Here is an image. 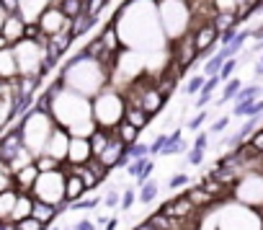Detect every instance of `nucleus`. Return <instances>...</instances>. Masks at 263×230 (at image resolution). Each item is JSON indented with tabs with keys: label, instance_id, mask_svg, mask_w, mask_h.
Masks as SVG:
<instances>
[{
	"label": "nucleus",
	"instance_id": "nucleus-1",
	"mask_svg": "<svg viewBox=\"0 0 263 230\" xmlns=\"http://www.w3.org/2000/svg\"><path fill=\"white\" fill-rule=\"evenodd\" d=\"M49 117L54 119V125L65 127L70 135H78V137H90V132L96 130L90 98L70 88H60L52 96Z\"/></svg>",
	"mask_w": 263,
	"mask_h": 230
},
{
	"label": "nucleus",
	"instance_id": "nucleus-2",
	"mask_svg": "<svg viewBox=\"0 0 263 230\" xmlns=\"http://www.w3.org/2000/svg\"><path fill=\"white\" fill-rule=\"evenodd\" d=\"M60 80L65 88L93 98L98 91H103L111 83V73L103 67V62L88 57L80 49L75 57H67L65 62H60Z\"/></svg>",
	"mask_w": 263,
	"mask_h": 230
},
{
	"label": "nucleus",
	"instance_id": "nucleus-3",
	"mask_svg": "<svg viewBox=\"0 0 263 230\" xmlns=\"http://www.w3.org/2000/svg\"><path fill=\"white\" fill-rule=\"evenodd\" d=\"M90 109H93V122H96V127L114 132L116 125L124 119L126 101H124V93H121L116 85L108 83L103 91H98V93L90 98Z\"/></svg>",
	"mask_w": 263,
	"mask_h": 230
},
{
	"label": "nucleus",
	"instance_id": "nucleus-4",
	"mask_svg": "<svg viewBox=\"0 0 263 230\" xmlns=\"http://www.w3.org/2000/svg\"><path fill=\"white\" fill-rule=\"evenodd\" d=\"M16 127L21 130L24 145H26L34 155H39V153H44V145H47V140H49L52 130H54V119L49 117L47 111H42V109L34 106V109H29L24 117L18 119Z\"/></svg>",
	"mask_w": 263,
	"mask_h": 230
},
{
	"label": "nucleus",
	"instance_id": "nucleus-5",
	"mask_svg": "<svg viewBox=\"0 0 263 230\" xmlns=\"http://www.w3.org/2000/svg\"><path fill=\"white\" fill-rule=\"evenodd\" d=\"M158 16H160V26H163V34L168 42H176L178 37L191 31L194 13H191L189 0H160Z\"/></svg>",
	"mask_w": 263,
	"mask_h": 230
},
{
	"label": "nucleus",
	"instance_id": "nucleus-6",
	"mask_svg": "<svg viewBox=\"0 0 263 230\" xmlns=\"http://www.w3.org/2000/svg\"><path fill=\"white\" fill-rule=\"evenodd\" d=\"M214 220H217V230H263L260 212L253 207H245L235 199L222 204Z\"/></svg>",
	"mask_w": 263,
	"mask_h": 230
},
{
	"label": "nucleus",
	"instance_id": "nucleus-7",
	"mask_svg": "<svg viewBox=\"0 0 263 230\" xmlns=\"http://www.w3.org/2000/svg\"><path fill=\"white\" fill-rule=\"evenodd\" d=\"M65 181H67V171L57 168V171H44L36 176L34 186H31V197L39 202H49L60 207V215L67 212V202H65Z\"/></svg>",
	"mask_w": 263,
	"mask_h": 230
},
{
	"label": "nucleus",
	"instance_id": "nucleus-8",
	"mask_svg": "<svg viewBox=\"0 0 263 230\" xmlns=\"http://www.w3.org/2000/svg\"><path fill=\"white\" fill-rule=\"evenodd\" d=\"M230 199L260 212L263 209V168L242 171L230 189Z\"/></svg>",
	"mask_w": 263,
	"mask_h": 230
},
{
	"label": "nucleus",
	"instance_id": "nucleus-9",
	"mask_svg": "<svg viewBox=\"0 0 263 230\" xmlns=\"http://www.w3.org/2000/svg\"><path fill=\"white\" fill-rule=\"evenodd\" d=\"M13 55L18 62V75H39L42 62L47 57V44L34 42V39H21L18 44H13Z\"/></svg>",
	"mask_w": 263,
	"mask_h": 230
},
{
	"label": "nucleus",
	"instance_id": "nucleus-10",
	"mask_svg": "<svg viewBox=\"0 0 263 230\" xmlns=\"http://www.w3.org/2000/svg\"><path fill=\"white\" fill-rule=\"evenodd\" d=\"M191 37H194V44H196V52H199V60L204 55H212L214 47L219 44V31L214 26V21H201L191 29Z\"/></svg>",
	"mask_w": 263,
	"mask_h": 230
},
{
	"label": "nucleus",
	"instance_id": "nucleus-11",
	"mask_svg": "<svg viewBox=\"0 0 263 230\" xmlns=\"http://www.w3.org/2000/svg\"><path fill=\"white\" fill-rule=\"evenodd\" d=\"M36 24H39L42 34H47V37H52V34H57V31H70V19L60 11L57 3L47 6V8L42 11V16L36 19Z\"/></svg>",
	"mask_w": 263,
	"mask_h": 230
},
{
	"label": "nucleus",
	"instance_id": "nucleus-12",
	"mask_svg": "<svg viewBox=\"0 0 263 230\" xmlns=\"http://www.w3.org/2000/svg\"><path fill=\"white\" fill-rule=\"evenodd\" d=\"M70 137H72V135H70L65 127L54 125V130H52V135H49V140H47V145H44V153L52 155V158H57L60 163H65V161H67V150H70Z\"/></svg>",
	"mask_w": 263,
	"mask_h": 230
},
{
	"label": "nucleus",
	"instance_id": "nucleus-13",
	"mask_svg": "<svg viewBox=\"0 0 263 230\" xmlns=\"http://www.w3.org/2000/svg\"><path fill=\"white\" fill-rule=\"evenodd\" d=\"M160 212H163L165 217H171V220H183V217H194V215H199V209L186 199V194L173 197L171 202H165V204L160 207Z\"/></svg>",
	"mask_w": 263,
	"mask_h": 230
},
{
	"label": "nucleus",
	"instance_id": "nucleus-14",
	"mask_svg": "<svg viewBox=\"0 0 263 230\" xmlns=\"http://www.w3.org/2000/svg\"><path fill=\"white\" fill-rule=\"evenodd\" d=\"M24 31H26V21H24L21 13H8V16L3 19V24H0V34L8 39L11 47L24 39Z\"/></svg>",
	"mask_w": 263,
	"mask_h": 230
},
{
	"label": "nucleus",
	"instance_id": "nucleus-15",
	"mask_svg": "<svg viewBox=\"0 0 263 230\" xmlns=\"http://www.w3.org/2000/svg\"><path fill=\"white\" fill-rule=\"evenodd\" d=\"M88 158H93L90 140L72 135V137H70V150H67V161H65V163H70V166H83Z\"/></svg>",
	"mask_w": 263,
	"mask_h": 230
},
{
	"label": "nucleus",
	"instance_id": "nucleus-16",
	"mask_svg": "<svg viewBox=\"0 0 263 230\" xmlns=\"http://www.w3.org/2000/svg\"><path fill=\"white\" fill-rule=\"evenodd\" d=\"M183 194H186V199H189L199 212H206L209 207H214V204H217V199H214V197L201 186V184H196V186H186V191H183Z\"/></svg>",
	"mask_w": 263,
	"mask_h": 230
},
{
	"label": "nucleus",
	"instance_id": "nucleus-17",
	"mask_svg": "<svg viewBox=\"0 0 263 230\" xmlns=\"http://www.w3.org/2000/svg\"><path fill=\"white\" fill-rule=\"evenodd\" d=\"M0 78L13 83L18 78V62H16V55H13V47H6L0 49Z\"/></svg>",
	"mask_w": 263,
	"mask_h": 230
},
{
	"label": "nucleus",
	"instance_id": "nucleus-18",
	"mask_svg": "<svg viewBox=\"0 0 263 230\" xmlns=\"http://www.w3.org/2000/svg\"><path fill=\"white\" fill-rule=\"evenodd\" d=\"M36 176H39V168H36L34 163L18 168V171L13 173V189H16V191H29V194H31V186H34Z\"/></svg>",
	"mask_w": 263,
	"mask_h": 230
},
{
	"label": "nucleus",
	"instance_id": "nucleus-19",
	"mask_svg": "<svg viewBox=\"0 0 263 230\" xmlns=\"http://www.w3.org/2000/svg\"><path fill=\"white\" fill-rule=\"evenodd\" d=\"M52 3H54V0H18V13L24 16L26 24H34L42 16V11L47 6H52Z\"/></svg>",
	"mask_w": 263,
	"mask_h": 230
},
{
	"label": "nucleus",
	"instance_id": "nucleus-20",
	"mask_svg": "<svg viewBox=\"0 0 263 230\" xmlns=\"http://www.w3.org/2000/svg\"><path fill=\"white\" fill-rule=\"evenodd\" d=\"M98 24H101L98 19H93V16H88V13H80V16L70 19V34H72V37H75V42H78L80 37H88Z\"/></svg>",
	"mask_w": 263,
	"mask_h": 230
},
{
	"label": "nucleus",
	"instance_id": "nucleus-21",
	"mask_svg": "<svg viewBox=\"0 0 263 230\" xmlns=\"http://www.w3.org/2000/svg\"><path fill=\"white\" fill-rule=\"evenodd\" d=\"M98 39L103 42V47H106L108 52H119V49H124V47H121V39H119V31H116V24H114L111 19H106L103 29L98 31Z\"/></svg>",
	"mask_w": 263,
	"mask_h": 230
},
{
	"label": "nucleus",
	"instance_id": "nucleus-22",
	"mask_svg": "<svg viewBox=\"0 0 263 230\" xmlns=\"http://www.w3.org/2000/svg\"><path fill=\"white\" fill-rule=\"evenodd\" d=\"M83 194H88V189H85V184H83V179H80L78 173H72V171H67V181H65V202L70 204V202H75V199H80Z\"/></svg>",
	"mask_w": 263,
	"mask_h": 230
},
{
	"label": "nucleus",
	"instance_id": "nucleus-23",
	"mask_svg": "<svg viewBox=\"0 0 263 230\" xmlns=\"http://www.w3.org/2000/svg\"><path fill=\"white\" fill-rule=\"evenodd\" d=\"M124 119H126L129 125H135L137 130H147L150 122H153L150 114H145V111H142L140 106H135V103H126V109H124Z\"/></svg>",
	"mask_w": 263,
	"mask_h": 230
},
{
	"label": "nucleus",
	"instance_id": "nucleus-24",
	"mask_svg": "<svg viewBox=\"0 0 263 230\" xmlns=\"http://www.w3.org/2000/svg\"><path fill=\"white\" fill-rule=\"evenodd\" d=\"M158 197H160V184H158L155 179H147V181H142V184L137 186V202H140L142 207L153 204Z\"/></svg>",
	"mask_w": 263,
	"mask_h": 230
},
{
	"label": "nucleus",
	"instance_id": "nucleus-25",
	"mask_svg": "<svg viewBox=\"0 0 263 230\" xmlns=\"http://www.w3.org/2000/svg\"><path fill=\"white\" fill-rule=\"evenodd\" d=\"M101 194H96V191H88V194H83L80 199H75V202H70L67 204V212H90V209H98L101 207Z\"/></svg>",
	"mask_w": 263,
	"mask_h": 230
},
{
	"label": "nucleus",
	"instance_id": "nucleus-26",
	"mask_svg": "<svg viewBox=\"0 0 263 230\" xmlns=\"http://www.w3.org/2000/svg\"><path fill=\"white\" fill-rule=\"evenodd\" d=\"M31 215H34L36 220L52 225V222L60 217V207H57V204H49V202H39V199H34V209H31Z\"/></svg>",
	"mask_w": 263,
	"mask_h": 230
},
{
	"label": "nucleus",
	"instance_id": "nucleus-27",
	"mask_svg": "<svg viewBox=\"0 0 263 230\" xmlns=\"http://www.w3.org/2000/svg\"><path fill=\"white\" fill-rule=\"evenodd\" d=\"M31 209H34V197H31L29 191H18V199H16V207H13V212H11V220L18 222V220L29 217Z\"/></svg>",
	"mask_w": 263,
	"mask_h": 230
},
{
	"label": "nucleus",
	"instance_id": "nucleus-28",
	"mask_svg": "<svg viewBox=\"0 0 263 230\" xmlns=\"http://www.w3.org/2000/svg\"><path fill=\"white\" fill-rule=\"evenodd\" d=\"M140 132H142V130H137L135 125H129L126 119H121V122L116 125V130H114V135H116L126 148H129V145H135V143L140 140Z\"/></svg>",
	"mask_w": 263,
	"mask_h": 230
},
{
	"label": "nucleus",
	"instance_id": "nucleus-29",
	"mask_svg": "<svg viewBox=\"0 0 263 230\" xmlns=\"http://www.w3.org/2000/svg\"><path fill=\"white\" fill-rule=\"evenodd\" d=\"M16 199H18V191L11 186L6 191H0V220H11V212L16 207Z\"/></svg>",
	"mask_w": 263,
	"mask_h": 230
},
{
	"label": "nucleus",
	"instance_id": "nucleus-30",
	"mask_svg": "<svg viewBox=\"0 0 263 230\" xmlns=\"http://www.w3.org/2000/svg\"><path fill=\"white\" fill-rule=\"evenodd\" d=\"M85 166H88V171L96 176V181H98L101 186L108 181V176H111V168H108L103 161H98V158L93 155V158H88V161H85Z\"/></svg>",
	"mask_w": 263,
	"mask_h": 230
},
{
	"label": "nucleus",
	"instance_id": "nucleus-31",
	"mask_svg": "<svg viewBox=\"0 0 263 230\" xmlns=\"http://www.w3.org/2000/svg\"><path fill=\"white\" fill-rule=\"evenodd\" d=\"M60 6V11L67 16V19H75L80 13H85V0H54Z\"/></svg>",
	"mask_w": 263,
	"mask_h": 230
},
{
	"label": "nucleus",
	"instance_id": "nucleus-32",
	"mask_svg": "<svg viewBox=\"0 0 263 230\" xmlns=\"http://www.w3.org/2000/svg\"><path fill=\"white\" fill-rule=\"evenodd\" d=\"M240 88H242V80H240V78L224 80V88H222V96L217 98V106H222V103H227V101H235V96H237Z\"/></svg>",
	"mask_w": 263,
	"mask_h": 230
},
{
	"label": "nucleus",
	"instance_id": "nucleus-33",
	"mask_svg": "<svg viewBox=\"0 0 263 230\" xmlns=\"http://www.w3.org/2000/svg\"><path fill=\"white\" fill-rule=\"evenodd\" d=\"M34 158H36V155H34V153H31V150H29V148L24 145V148H21V150H18V153H16L13 158H11V163H8V168H11V173H16L18 168H24V166H29V163H34Z\"/></svg>",
	"mask_w": 263,
	"mask_h": 230
},
{
	"label": "nucleus",
	"instance_id": "nucleus-34",
	"mask_svg": "<svg viewBox=\"0 0 263 230\" xmlns=\"http://www.w3.org/2000/svg\"><path fill=\"white\" fill-rule=\"evenodd\" d=\"M108 184V181H106ZM101 204L103 207H108V209H119V202H121V189L119 186H114V184H108L106 189H103V194H101Z\"/></svg>",
	"mask_w": 263,
	"mask_h": 230
},
{
	"label": "nucleus",
	"instance_id": "nucleus-35",
	"mask_svg": "<svg viewBox=\"0 0 263 230\" xmlns=\"http://www.w3.org/2000/svg\"><path fill=\"white\" fill-rule=\"evenodd\" d=\"M137 204V186L135 184H129L121 189V202H119V209L121 212H132V207Z\"/></svg>",
	"mask_w": 263,
	"mask_h": 230
},
{
	"label": "nucleus",
	"instance_id": "nucleus-36",
	"mask_svg": "<svg viewBox=\"0 0 263 230\" xmlns=\"http://www.w3.org/2000/svg\"><path fill=\"white\" fill-rule=\"evenodd\" d=\"M222 62H224V55L217 49L212 57H206V60H204V65H201V73H204L206 78H209V75H217V73H219V67H222Z\"/></svg>",
	"mask_w": 263,
	"mask_h": 230
},
{
	"label": "nucleus",
	"instance_id": "nucleus-37",
	"mask_svg": "<svg viewBox=\"0 0 263 230\" xmlns=\"http://www.w3.org/2000/svg\"><path fill=\"white\" fill-rule=\"evenodd\" d=\"M34 166L39 168V173H44V171H57V168H62L65 163H60L57 158H52V155H47V153H39V155L34 158Z\"/></svg>",
	"mask_w": 263,
	"mask_h": 230
},
{
	"label": "nucleus",
	"instance_id": "nucleus-38",
	"mask_svg": "<svg viewBox=\"0 0 263 230\" xmlns=\"http://www.w3.org/2000/svg\"><path fill=\"white\" fill-rule=\"evenodd\" d=\"M108 6H111V0H85V13L101 21L103 13L108 11Z\"/></svg>",
	"mask_w": 263,
	"mask_h": 230
},
{
	"label": "nucleus",
	"instance_id": "nucleus-39",
	"mask_svg": "<svg viewBox=\"0 0 263 230\" xmlns=\"http://www.w3.org/2000/svg\"><path fill=\"white\" fill-rule=\"evenodd\" d=\"M204 80H206V75H204V73H196V75H189V80L183 83V93H186V96H196V93L201 91V85H204Z\"/></svg>",
	"mask_w": 263,
	"mask_h": 230
},
{
	"label": "nucleus",
	"instance_id": "nucleus-40",
	"mask_svg": "<svg viewBox=\"0 0 263 230\" xmlns=\"http://www.w3.org/2000/svg\"><path fill=\"white\" fill-rule=\"evenodd\" d=\"M16 230H49V225L42 222V220H36L34 215H29V217H24V220L16 222Z\"/></svg>",
	"mask_w": 263,
	"mask_h": 230
},
{
	"label": "nucleus",
	"instance_id": "nucleus-41",
	"mask_svg": "<svg viewBox=\"0 0 263 230\" xmlns=\"http://www.w3.org/2000/svg\"><path fill=\"white\" fill-rule=\"evenodd\" d=\"M189 181H191V176H189L186 171H178V173H173V176L168 179V191H178V189H186V186H189Z\"/></svg>",
	"mask_w": 263,
	"mask_h": 230
},
{
	"label": "nucleus",
	"instance_id": "nucleus-42",
	"mask_svg": "<svg viewBox=\"0 0 263 230\" xmlns=\"http://www.w3.org/2000/svg\"><path fill=\"white\" fill-rule=\"evenodd\" d=\"M206 119H209V111H206V109H199L196 117L186 122V130H189V132H199V130L204 127V122H206Z\"/></svg>",
	"mask_w": 263,
	"mask_h": 230
},
{
	"label": "nucleus",
	"instance_id": "nucleus-43",
	"mask_svg": "<svg viewBox=\"0 0 263 230\" xmlns=\"http://www.w3.org/2000/svg\"><path fill=\"white\" fill-rule=\"evenodd\" d=\"M145 155H150V145L147 143H135V145H129L126 148V158L132 161V158H145Z\"/></svg>",
	"mask_w": 263,
	"mask_h": 230
},
{
	"label": "nucleus",
	"instance_id": "nucleus-44",
	"mask_svg": "<svg viewBox=\"0 0 263 230\" xmlns=\"http://www.w3.org/2000/svg\"><path fill=\"white\" fill-rule=\"evenodd\" d=\"M204 158H206V150H201V148H194V145H191V148L186 150V163H189V166H201Z\"/></svg>",
	"mask_w": 263,
	"mask_h": 230
},
{
	"label": "nucleus",
	"instance_id": "nucleus-45",
	"mask_svg": "<svg viewBox=\"0 0 263 230\" xmlns=\"http://www.w3.org/2000/svg\"><path fill=\"white\" fill-rule=\"evenodd\" d=\"M235 70H237V60H235V57H230V60H224V62H222V67H219V73H217V75H219V80L224 83V80H230V78H232V73H235Z\"/></svg>",
	"mask_w": 263,
	"mask_h": 230
},
{
	"label": "nucleus",
	"instance_id": "nucleus-46",
	"mask_svg": "<svg viewBox=\"0 0 263 230\" xmlns=\"http://www.w3.org/2000/svg\"><path fill=\"white\" fill-rule=\"evenodd\" d=\"M165 140H168V132H163V130H160V132L153 137V143H150V155H160V150H163Z\"/></svg>",
	"mask_w": 263,
	"mask_h": 230
},
{
	"label": "nucleus",
	"instance_id": "nucleus-47",
	"mask_svg": "<svg viewBox=\"0 0 263 230\" xmlns=\"http://www.w3.org/2000/svg\"><path fill=\"white\" fill-rule=\"evenodd\" d=\"M248 143L255 148V153H260V155H263V125H258V127H255V132L248 137Z\"/></svg>",
	"mask_w": 263,
	"mask_h": 230
},
{
	"label": "nucleus",
	"instance_id": "nucleus-48",
	"mask_svg": "<svg viewBox=\"0 0 263 230\" xmlns=\"http://www.w3.org/2000/svg\"><path fill=\"white\" fill-rule=\"evenodd\" d=\"M230 122H232V117H227V114H224V117H219V119L209 127V135H219V132H224V130L230 127Z\"/></svg>",
	"mask_w": 263,
	"mask_h": 230
},
{
	"label": "nucleus",
	"instance_id": "nucleus-49",
	"mask_svg": "<svg viewBox=\"0 0 263 230\" xmlns=\"http://www.w3.org/2000/svg\"><path fill=\"white\" fill-rule=\"evenodd\" d=\"M72 230H98V225H96V220H90V217H80V220L72 222Z\"/></svg>",
	"mask_w": 263,
	"mask_h": 230
},
{
	"label": "nucleus",
	"instance_id": "nucleus-50",
	"mask_svg": "<svg viewBox=\"0 0 263 230\" xmlns=\"http://www.w3.org/2000/svg\"><path fill=\"white\" fill-rule=\"evenodd\" d=\"M13 186V173H11V168H0V191H6V189H11Z\"/></svg>",
	"mask_w": 263,
	"mask_h": 230
},
{
	"label": "nucleus",
	"instance_id": "nucleus-51",
	"mask_svg": "<svg viewBox=\"0 0 263 230\" xmlns=\"http://www.w3.org/2000/svg\"><path fill=\"white\" fill-rule=\"evenodd\" d=\"M209 137H212L209 132L199 130V132H196V140H194V148H201V150H206V148H209Z\"/></svg>",
	"mask_w": 263,
	"mask_h": 230
},
{
	"label": "nucleus",
	"instance_id": "nucleus-52",
	"mask_svg": "<svg viewBox=\"0 0 263 230\" xmlns=\"http://www.w3.org/2000/svg\"><path fill=\"white\" fill-rule=\"evenodd\" d=\"M0 8L6 13H18V0H0Z\"/></svg>",
	"mask_w": 263,
	"mask_h": 230
},
{
	"label": "nucleus",
	"instance_id": "nucleus-53",
	"mask_svg": "<svg viewBox=\"0 0 263 230\" xmlns=\"http://www.w3.org/2000/svg\"><path fill=\"white\" fill-rule=\"evenodd\" d=\"M235 34H237V29H227V31H219V47L230 44V42L235 39Z\"/></svg>",
	"mask_w": 263,
	"mask_h": 230
},
{
	"label": "nucleus",
	"instance_id": "nucleus-54",
	"mask_svg": "<svg viewBox=\"0 0 263 230\" xmlns=\"http://www.w3.org/2000/svg\"><path fill=\"white\" fill-rule=\"evenodd\" d=\"M101 230H119V217H108V220L101 225Z\"/></svg>",
	"mask_w": 263,
	"mask_h": 230
},
{
	"label": "nucleus",
	"instance_id": "nucleus-55",
	"mask_svg": "<svg viewBox=\"0 0 263 230\" xmlns=\"http://www.w3.org/2000/svg\"><path fill=\"white\" fill-rule=\"evenodd\" d=\"M132 230H158V227H155V225H153L150 220H142V222H137V225L132 227Z\"/></svg>",
	"mask_w": 263,
	"mask_h": 230
},
{
	"label": "nucleus",
	"instance_id": "nucleus-56",
	"mask_svg": "<svg viewBox=\"0 0 263 230\" xmlns=\"http://www.w3.org/2000/svg\"><path fill=\"white\" fill-rule=\"evenodd\" d=\"M6 47H11V44H8V39L3 34H0V49H6Z\"/></svg>",
	"mask_w": 263,
	"mask_h": 230
},
{
	"label": "nucleus",
	"instance_id": "nucleus-57",
	"mask_svg": "<svg viewBox=\"0 0 263 230\" xmlns=\"http://www.w3.org/2000/svg\"><path fill=\"white\" fill-rule=\"evenodd\" d=\"M260 75H263V65L258 62V65H255V78H260Z\"/></svg>",
	"mask_w": 263,
	"mask_h": 230
},
{
	"label": "nucleus",
	"instance_id": "nucleus-58",
	"mask_svg": "<svg viewBox=\"0 0 263 230\" xmlns=\"http://www.w3.org/2000/svg\"><path fill=\"white\" fill-rule=\"evenodd\" d=\"M6 16H8V13H6L3 8H0V24H3V19H6Z\"/></svg>",
	"mask_w": 263,
	"mask_h": 230
},
{
	"label": "nucleus",
	"instance_id": "nucleus-59",
	"mask_svg": "<svg viewBox=\"0 0 263 230\" xmlns=\"http://www.w3.org/2000/svg\"><path fill=\"white\" fill-rule=\"evenodd\" d=\"M260 65H263V55H260Z\"/></svg>",
	"mask_w": 263,
	"mask_h": 230
},
{
	"label": "nucleus",
	"instance_id": "nucleus-60",
	"mask_svg": "<svg viewBox=\"0 0 263 230\" xmlns=\"http://www.w3.org/2000/svg\"><path fill=\"white\" fill-rule=\"evenodd\" d=\"M260 217H263V209H260Z\"/></svg>",
	"mask_w": 263,
	"mask_h": 230
}]
</instances>
